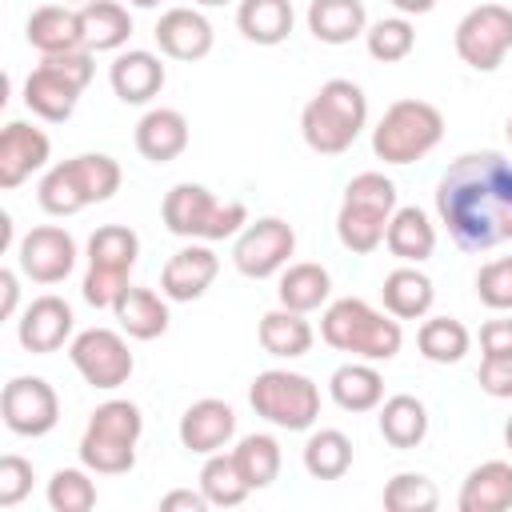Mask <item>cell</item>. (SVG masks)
I'll return each mask as SVG.
<instances>
[{"instance_id": "6da1fadb", "label": "cell", "mask_w": 512, "mask_h": 512, "mask_svg": "<svg viewBox=\"0 0 512 512\" xmlns=\"http://www.w3.org/2000/svg\"><path fill=\"white\" fill-rule=\"evenodd\" d=\"M436 216L460 252H492L512 240V160L464 152L436 180Z\"/></svg>"}, {"instance_id": "7a4b0ae2", "label": "cell", "mask_w": 512, "mask_h": 512, "mask_svg": "<svg viewBox=\"0 0 512 512\" xmlns=\"http://www.w3.org/2000/svg\"><path fill=\"white\" fill-rule=\"evenodd\" d=\"M320 336H324L328 348L352 352L356 360H372V364H388L404 344L400 320L392 312L372 308L360 296L328 300L324 316H320Z\"/></svg>"}, {"instance_id": "3957f363", "label": "cell", "mask_w": 512, "mask_h": 512, "mask_svg": "<svg viewBox=\"0 0 512 512\" xmlns=\"http://www.w3.org/2000/svg\"><path fill=\"white\" fill-rule=\"evenodd\" d=\"M364 128H368V96L360 84H352L344 76L324 80L300 112V136L320 156L348 152Z\"/></svg>"}, {"instance_id": "277c9868", "label": "cell", "mask_w": 512, "mask_h": 512, "mask_svg": "<svg viewBox=\"0 0 512 512\" xmlns=\"http://www.w3.org/2000/svg\"><path fill=\"white\" fill-rule=\"evenodd\" d=\"M120 164L108 152H80L72 160L52 164L36 184V204L48 216H76L88 204H104L120 192Z\"/></svg>"}, {"instance_id": "5b68a950", "label": "cell", "mask_w": 512, "mask_h": 512, "mask_svg": "<svg viewBox=\"0 0 512 512\" xmlns=\"http://www.w3.org/2000/svg\"><path fill=\"white\" fill-rule=\"evenodd\" d=\"M160 220L180 240H204V244H212V240L240 236V228L248 224V204L244 200H220L204 184L180 180V184H172L164 192Z\"/></svg>"}, {"instance_id": "8992f818", "label": "cell", "mask_w": 512, "mask_h": 512, "mask_svg": "<svg viewBox=\"0 0 512 512\" xmlns=\"http://www.w3.org/2000/svg\"><path fill=\"white\" fill-rule=\"evenodd\" d=\"M144 432V416L132 400H104L92 408L80 432V464L96 476H124L136 468V444Z\"/></svg>"}, {"instance_id": "52a82bcc", "label": "cell", "mask_w": 512, "mask_h": 512, "mask_svg": "<svg viewBox=\"0 0 512 512\" xmlns=\"http://www.w3.org/2000/svg\"><path fill=\"white\" fill-rule=\"evenodd\" d=\"M396 184L384 172H356L344 184V200L336 212V236L348 252L368 256L384 244L388 220L396 212Z\"/></svg>"}, {"instance_id": "ba28073f", "label": "cell", "mask_w": 512, "mask_h": 512, "mask_svg": "<svg viewBox=\"0 0 512 512\" xmlns=\"http://www.w3.org/2000/svg\"><path fill=\"white\" fill-rule=\"evenodd\" d=\"M444 140V112L428 100L404 96L384 108L372 128V156L384 164H416Z\"/></svg>"}, {"instance_id": "9c48e42d", "label": "cell", "mask_w": 512, "mask_h": 512, "mask_svg": "<svg viewBox=\"0 0 512 512\" xmlns=\"http://www.w3.org/2000/svg\"><path fill=\"white\" fill-rule=\"evenodd\" d=\"M88 272H84V300L92 308H112L116 296L128 288V276L140 260V236L128 224H100L88 236Z\"/></svg>"}, {"instance_id": "30bf717a", "label": "cell", "mask_w": 512, "mask_h": 512, "mask_svg": "<svg viewBox=\"0 0 512 512\" xmlns=\"http://www.w3.org/2000/svg\"><path fill=\"white\" fill-rule=\"evenodd\" d=\"M248 404L260 420L284 432H308L320 416V388L304 372L288 368H268L256 372L248 384Z\"/></svg>"}, {"instance_id": "8fae6325", "label": "cell", "mask_w": 512, "mask_h": 512, "mask_svg": "<svg viewBox=\"0 0 512 512\" xmlns=\"http://www.w3.org/2000/svg\"><path fill=\"white\" fill-rule=\"evenodd\" d=\"M456 56L472 72H496L512 52V8L508 4H476L460 16L452 32Z\"/></svg>"}, {"instance_id": "7c38bea8", "label": "cell", "mask_w": 512, "mask_h": 512, "mask_svg": "<svg viewBox=\"0 0 512 512\" xmlns=\"http://www.w3.org/2000/svg\"><path fill=\"white\" fill-rule=\"evenodd\" d=\"M296 252V228L280 216H260L232 236V264L248 280H268L288 268V256Z\"/></svg>"}, {"instance_id": "4fadbf2b", "label": "cell", "mask_w": 512, "mask_h": 512, "mask_svg": "<svg viewBox=\"0 0 512 512\" xmlns=\"http://www.w3.org/2000/svg\"><path fill=\"white\" fill-rule=\"evenodd\" d=\"M68 360L72 368L84 376V384L100 388V392H116L120 384H128L136 356L128 348V340L116 328H84L72 336L68 344Z\"/></svg>"}, {"instance_id": "5bb4252c", "label": "cell", "mask_w": 512, "mask_h": 512, "mask_svg": "<svg viewBox=\"0 0 512 512\" xmlns=\"http://www.w3.org/2000/svg\"><path fill=\"white\" fill-rule=\"evenodd\" d=\"M4 428L16 436H48L60 424V396L44 376H12L0 392Z\"/></svg>"}, {"instance_id": "9a60e30c", "label": "cell", "mask_w": 512, "mask_h": 512, "mask_svg": "<svg viewBox=\"0 0 512 512\" xmlns=\"http://www.w3.org/2000/svg\"><path fill=\"white\" fill-rule=\"evenodd\" d=\"M76 256H80V248H76L72 232L60 224H36L16 244V268L32 284H64L76 268Z\"/></svg>"}, {"instance_id": "2e32d148", "label": "cell", "mask_w": 512, "mask_h": 512, "mask_svg": "<svg viewBox=\"0 0 512 512\" xmlns=\"http://www.w3.org/2000/svg\"><path fill=\"white\" fill-rule=\"evenodd\" d=\"M72 328H76L72 304H68L64 296L44 292V296H36V300L20 312V320H16V340H20V348L32 352V356H48V352H60L64 344H72V336H76Z\"/></svg>"}, {"instance_id": "e0dca14e", "label": "cell", "mask_w": 512, "mask_h": 512, "mask_svg": "<svg viewBox=\"0 0 512 512\" xmlns=\"http://www.w3.org/2000/svg\"><path fill=\"white\" fill-rule=\"evenodd\" d=\"M220 276V256L204 244V240H188L180 252L168 256V264L160 268V292L172 304H192L200 300L212 280Z\"/></svg>"}, {"instance_id": "ac0fdd59", "label": "cell", "mask_w": 512, "mask_h": 512, "mask_svg": "<svg viewBox=\"0 0 512 512\" xmlns=\"http://www.w3.org/2000/svg\"><path fill=\"white\" fill-rule=\"evenodd\" d=\"M52 156V140L44 128L28 120H8L0 132V188L12 192L20 188L32 172H40Z\"/></svg>"}, {"instance_id": "d6986e66", "label": "cell", "mask_w": 512, "mask_h": 512, "mask_svg": "<svg viewBox=\"0 0 512 512\" xmlns=\"http://www.w3.org/2000/svg\"><path fill=\"white\" fill-rule=\"evenodd\" d=\"M176 436L188 452L196 456H212V452H224L236 436V408L228 400H216V396H204L196 404L184 408L180 424H176Z\"/></svg>"}, {"instance_id": "ffe728a7", "label": "cell", "mask_w": 512, "mask_h": 512, "mask_svg": "<svg viewBox=\"0 0 512 512\" xmlns=\"http://www.w3.org/2000/svg\"><path fill=\"white\" fill-rule=\"evenodd\" d=\"M164 80H168L164 60L156 52H148V48H120L116 60L108 64V84H112L116 100L132 104V108L152 104L160 96Z\"/></svg>"}, {"instance_id": "44dd1931", "label": "cell", "mask_w": 512, "mask_h": 512, "mask_svg": "<svg viewBox=\"0 0 512 512\" xmlns=\"http://www.w3.org/2000/svg\"><path fill=\"white\" fill-rule=\"evenodd\" d=\"M152 36H156V44L168 60H184V64L204 60L216 44V32H212V24L200 8H168L156 20Z\"/></svg>"}, {"instance_id": "7402d4cb", "label": "cell", "mask_w": 512, "mask_h": 512, "mask_svg": "<svg viewBox=\"0 0 512 512\" xmlns=\"http://www.w3.org/2000/svg\"><path fill=\"white\" fill-rule=\"evenodd\" d=\"M112 316H116L120 332L132 336V340H156V336H164L168 324H172L168 296H164V292H152V288H144V284H128V288L116 296Z\"/></svg>"}, {"instance_id": "603a6c76", "label": "cell", "mask_w": 512, "mask_h": 512, "mask_svg": "<svg viewBox=\"0 0 512 512\" xmlns=\"http://www.w3.org/2000/svg\"><path fill=\"white\" fill-rule=\"evenodd\" d=\"M76 104H80V88L68 76H60L52 64L40 60L28 72V80H24V108L32 116H40L48 124H64L76 112Z\"/></svg>"}, {"instance_id": "cb8c5ba5", "label": "cell", "mask_w": 512, "mask_h": 512, "mask_svg": "<svg viewBox=\"0 0 512 512\" xmlns=\"http://www.w3.org/2000/svg\"><path fill=\"white\" fill-rule=\"evenodd\" d=\"M188 120L180 108H148L136 124V152L152 164H172L188 148Z\"/></svg>"}, {"instance_id": "d4e9b609", "label": "cell", "mask_w": 512, "mask_h": 512, "mask_svg": "<svg viewBox=\"0 0 512 512\" xmlns=\"http://www.w3.org/2000/svg\"><path fill=\"white\" fill-rule=\"evenodd\" d=\"M28 44L40 56H56V52H72L84 48V28H80V8L68 4H40L32 8L28 24H24Z\"/></svg>"}, {"instance_id": "484cf974", "label": "cell", "mask_w": 512, "mask_h": 512, "mask_svg": "<svg viewBox=\"0 0 512 512\" xmlns=\"http://www.w3.org/2000/svg\"><path fill=\"white\" fill-rule=\"evenodd\" d=\"M460 512H508L512 508V464L508 460H484L476 464L456 496Z\"/></svg>"}, {"instance_id": "4316f807", "label": "cell", "mask_w": 512, "mask_h": 512, "mask_svg": "<svg viewBox=\"0 0 512 512\" xmlns=\"http://www.w3.org/2000/svg\"><path fill=\"white\" fill-rule=\"evenodd\" d=\"M384 248L400 260V264H424L436 252V224L424 208L404 204L392 212L388 232H384Z\"/></svg>"}, {"instance_id": "83f0119b", "label": "cell", "mask_w": 512, "mask_h": 512, "mask_svg": "<svg viewBox=\"0 0 512 512\" xmlns=\"http://www.w3.org/2000/svg\"><path fill=\"white\" fill-rule=\"evenodd\" d=\"M256 340H260V348H264L268 356H276V360H300V356L312 352L316 332H312V324H308L304 312H292V308L276 304L272 312L260 316Z\"/></svg>"}, {"instance_id": "f1b7e54d", "label": "cell", "mask_w": 512, "mask_h": 512, "mask_svg": "<svg viewBox=\"0 0 512 512\" xmlns=\"http://www.w3.org/2000/svg\"><path fill=\"white\" fill-rule=\"evenodd\" d=\"M380 300H384V312H392L396 320H424L436 304V288L416 264H400L384 276Z\"/></svg>"}, {"instance_id": "f546056e", "label": "cell", "mask_w": 512, "mask_h": 512, "mask_svg": "<svg viewBox=\"0 0 512 512\" xmlns=\"http://www.w3.org/2000/svg\"><path fill=\"white\" fill-rule=\"evenodd\" d=\"M328 396L344 412H376L384 404V376L372 360H348L328 376Z\"/></svg>"}, {"instance_id": "4dcf8cb0", "label": "cell", "mask_w": 512, "mask_h": 512, "mask_svg": "<svg viewBox=\"0 0 512 512\" xmlns=\"http://www.w3.org/2000/svg\"><path fill=\"white\" fill-rule=\"evenodd\" d=\"M304 24L320 44H352L368 32V12L364 0H308Z\"/></svg>"}, {"instance_id": "1f68e13d", "label": "cell", "mask_w": 512, "mask_h": 512, "mask_svg": "<svg viewBox=\"0 0 512 512\" xmlns=\"http://www.w3.org/2000/svg\"><path fill=\"white\" fill-rule=\"evenodd\" d=\"M328 296H332V276L316 260H296L276 280V300L284 308H292V312H304V316L316 312V308H324Z\"/></svg>"}, {"instance_id": "d6a6232c", "label": "cell", "mask_w": 512, "mask_h": 512, "mask_svg": "<svg viewBox=\"0 0 512 512\" xmlns=\"http://www.w3.org/2000/svg\"><path fill=\"white\" fill-rule=\"evenodd\" d=\"M296 12L292 0H240L236 4V28L244 32V40L260 44V48H276L292 36Z\"/></svg>"}, {"instance_id": "836d02e7", "label": "cell", "mask_w": 512, "mask_h": 512, "mask_svg": "<svg viewBox=\"0 0 512 512\" xmlns=\"http://www.w3.org/2000/svg\"><path fill=\"white\" fill-rule=\"evenodd\" d=\"M80 28H84V48L88 52H120L132 36V16L128 4L120 0H88L80 4Z\"/></svg>"}, {"instance_id": "e575fe53", "label": "cell", "mask_w": 512, "mask_h": 512, "mask_svg": "<svg viewBox=\"0 0 512 512\" xmlns=\"http://www.w3.org/2000/svg\"><path fill=\"white\" fill-rule=\"evenodd\" d=\"M376 412H380V416H376L380 436H384L392 448L408 452V448L424 444V436H428V408H424V400H416V396H408V392H396V396H388Z\"/></svg>"}, {"instance_id": "d590c367", "label": "cell", "mask_w": 512, "mask_h": 512, "mask_svg": "<svg viewBox=\"0 0 512 512\" xmlns=\"http://www.w3.org/2000/svg\"><path fill=\"white\" fill-rule=\"evenodd\" d=\"M416 348L428 364H460L472 348V332L456 316H424L416 328Z\"/></svg>"}, {"instance_id": "8d00e7d4", "label": "cell", "mask_w": 512, "mask_h": 512, "mask_svg": "<svg viewBox=\"0 0 512 512\" xmlns=\"http://www.w3.org/2000/svg\"><path fill=\"white\" fill-rule=\"evenodd\" d=\"M232 460H236L240 476L248 480V488L260 492V488H268V484L280 476L284 452H280V440H276V436H268V432H248V436L236 440Z\"/></svg>"}, {"instance_id": "74e56055", "label": "cell", "mask_w": 512, "mask_h": 512, "mask_svg": "<svg viewBox=\"0 0 512 512\" xmlns=\"http://www.w3.org/2000/svg\"><path fill=\"white\" fill-rule=\"evenodd\" d=\"M352 468V440L340 428H316L304 440V472L312 480H340Z\"/></svg>"}, {"instance_id": "f35d334b", "label": "cell", "mask_w": 512, "mask_h": 512, "mask_svg": "<svg viewBox=\"0 0 512 512\" xmlns=\"http://www.w3.org/2000/svg\"><path fill=\"white\" fill-rule=\"evenodd\" d=\"M200 492L208 496L212 508H236L248 500V480L240 476L232 452H212L204 456V468H200Z\"/></svg>"}, {"instance_id": "ab89813d", "label": "cell", "mask_w": 512, "mask_h": 512, "mask_svg": "<svg viewBox=\"0 0 512 512\" xmlns=\"http://www.w3.org/2000/svg\"><path fill=\"white\" fill-rule=\"evenodd\" d=\"M364 48H368V56L380 60V64H400V60H408L412 48H416V28H412V20L400 16V12H396V16H380V20H372L368 32H364Z\"/></svg>"}, {"instance_id": "60d3db41", "label": "cell", "mask_w": 512, "mask_h": 512, "mask_svg": "<svg viewBox=\"0 0 512 512\" xmlns=\"http://www.w3.org/2000/svg\"><path fill=\"white\" fill-rule=\"evenodd\" d=\"M48 508L52 512H88L96 508V480H92V468H56L48 488Z\"/></svg>"}, {"instance_id": "b9f144b4", "label": "cell", "mask_w": 512, "mask_h": 512, "mask_svg": "<svg viewBox=\"0 0 512 512\" xmlns=\"http://www.w3.org/2000/svg\"><path fill=\"white\" fill-rule=\"evenodd\" d=\"M440 492L424 472H396L384 484V508L388 512H436Z\"/></svg>"}, {"instance_id": "7bdbcfd3", "label": "cell", "mask_w": 512, "mask_h": 512, "mask_svg": "<svg viewBox=\"0 0 512 512\" xmlns=\"http://www.w3.org/2000/svg\"><path fill=\"white\" fill-rule=\"evenodd\" d=\"M476 296L492 312H512V256L488 260L476 272Z\"/></svg>"}, {"instance_id": "ee69618b", "label": "cell", "mask_w": 512, "mask_h": 512, "mask_svg": "<svg viewBox=\"0 0 512 512\" xmlns=\"http://www.w3.org/2000/svg\"><path fill=\"white\" fill-rule=\"evenodd\" d=\"M32 480H36V472L24 456H16V452L0 456V508H16L32 492Z\"/></svg>"}, {"instance_id": "f6af8a7d", "label": "cell", "mask_w": 512, "mask_h": 512, "mask_svg": "<svg viewBox=\"0 0 512 512\" xmlns=\"http://www.w3.org/2000/svg\"><path fill=\"white\" fill-rule=\"evenodd\" d=\"M476 384L492 400H512V352L508 356H484L480 372H476Z\"/></svg>"}, {"instance_id": "bcb514c9", "label": "cell", "mask_w": 512, "mask_h": 512, "mask_svg": "<svg viewBox=\"0 0 512 512\" xmlns=\"http://www.w3.org/2000/svg\"><path fill=\"white\" fill-rule=\"evenodd\" d=\"M480 352L484 356H508L512 352V316L484 320V328H480Z\"/></svg>"}, {"instance_id": "7dc6e473", "label": "cell", "mask_w": 512, "mask_h": 512, "mask_svg": "<svg viewBox=\"0 0 512 512\" xmlns=\"http://www.w3.org/2000/svg\"><path fill=\"white\" fill-rule=\"evenodd\" d=\"M176 508H184V512H204V508H212L208 504V496L196 488H172V492H164L160 496V512H176Z\"/></svg>"}, {"instance_id": "c3c4849f", "label": "cell", "mask_w": 512, "mask_h": 512, "mask_svg": "<svg viewBox=\"0 0 512 512\" xmlns=\"http://www.w3.org/2000/svg\"><path fill=\"white\" fill-rule=\"evenodd\" d=\"M20 308V272L16 268H0V316L12 320Z\"/></svg>"}, {"instance_id": "681fc988", "label": "cell", "mask_w": 512, "mask_h": 512, "mask_svg": "<svg viewBox=\"0 0 512 512\" xmlns=\"http://www.w3.org/2000/svg\"><path fill=\"white\" fill-rule=\"evenodd\" d=\"M400 16H428L436 8V0H388Z\"/></svg>"}, {"instance_id": "f907efd6", "label": "cell", "mask_w": 512, "mask_h": 512, "mask_svg": "<svg viewBox=\"0 0 512 512\" xmlns=\"http://www.w3.org/2000/svg\"><path fill=\"white\" fill-rule=\"evenodd\" d=\"M8 244H12V216L4 212L0 216V248H8Z\"/></svg>"}, {"instance_id": "816d5d0a", "label": "cell", "mask_w": 512, "mask_h": 512, "mask_svg": "<svg viewBox=\"0 0 512 512\" xmlns=\"http://www.w3.org/2000/svg\"><path fill=\"white\" fill-rule=\"evenodd\" d=\"M196 8H220V4H232V0H192Z\"/></svg>"}, {"instance_id": "f5cc1de1", "label": "cell", "mask_w": 512, "mask_h": 512, "mask_svg": "<svg viewBox=\"0 0 512 512\" xmlns=\"http://www.w3.org/2000/svg\"><path fill=\"white\" fill-rule=\"evenodd\" d=\"M128 4H132V8H156L160 0H128Z\"/></svg>"}, {"instance_id": "db71d44e", "label": "cell", "mask_w": 512, "mask_h": 512, "mask_svg": "<svg viewBox=\"0 0 512 512\" xmlns=\"http://www.w3.org/2000/svg\"><path fill=\"white\" fill-rule=\"evenodd\" d=\"M504 444L512 448V416H508V424H504Z\"/></svg>"}, {"instance_id": "11a10c76", "label": "cell", "mask_w": 512, "mask_h": 512, "mask_svg": "<svg viewBox=\"0 0 512 512\" xmlns=\"http://www.w3.org/2000/svg\"><path fill=\"white\" fill-rule=\"evenodd\" d=\"M504 132H508V144H512V116H508V124H504Z\"/></svg>"}, {"instance_id": "9f6ffc18", "label": "cell", "mask_w": 512, "mask_h": 512, "mask_svg": "<svg viewBox=\"0 0 512 512\" xmlns=\"http://www.w3.org/2000/svg\"><path fill=\"white\" fill-rule=\"evenodd\" d=\"M60 4H68V0H60Z\"/></svg>"}]
</instances>
